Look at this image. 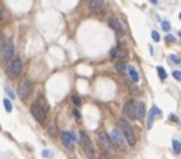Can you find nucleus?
Wrapping results in <instances>:
<instances>
[{"instance_id": "nucleus-21", "label": "nucleus", "mask_w": 181, "mask_h": 159, "mask_svg": "<svg viewBox=\"0 0 181 159\" xmlns=\"http://www.w3.org/2000/svg\"><path fill=\"white\" fill-rule=\"evenodd\" d=\"M169 58L171 60V62H174V63H176V65H179V63L181 62V58H180L177 55H174V54H171V55L169 56Z\"/></svg>"}, {"instance_id": "nucleus-4", "label": "nucleus", "mask_w": 181, "mask_h": 159, "mask_svg": "<svg viewBox=\"0 0 181 159\" xmlns=\"http://www.w3.org/2000/svg\"><path fill=\"white\" fill-rule=\"evenodd\" d=\"M21 67H22V63L20 57H15L11 60L9 67H7V75H9L10 78H16L19 76V73L21 72Z\"/></svg>"}, {"instance_id": "nucleus-30", "label": "nucleus", "mask_w": 181, "mask_h": 159, "mask_svg": "<svg viewBox=\"0 0 181 159\" xmlns=\"http://www.w3.org/2000/svg\"><path fill=\"white\" fill-rule=\"evenodd\" d=\"M165 39H166V41H168V43H174V41H175V37L172 36V35H168Z\"/></svg>"}, {"instance_id": "nucleus-26", "label": "nucleus", "mask_w": 181, "mask_h": 159, "mask_svg": "<svg viewBox=\"0 0 181 159\" xmlns=\"http://www.w3.org/2000/svg\"><path fill=\"white\" fill-rule=\"evenodd\" d=\"M151 37H153V40L155 41V43H159L160 41V35H159L158 31H151Z\"/></svg>"}, {"instance_id": "nucleus-6", "label": "nucleus", "mask_w": 181, "mask_h": 159, "mask_svg": "<svg viewBox=\"0 0 181 159\" xmlns=\"http://www.w3.org/2000/svg\"><path fill=\"white\" fill-rule=\"evenodd\" d=\"M13 55H14V43L13 41H7L6 45L0 51V62L9 61L13 57Z\"/></svg>"}, {"instance_id": "nucleus-32", "label": "nucleus", "mask_w": 181, "mask_h": 159, "mask_svg": "<svg viewBox=\"0 0 181 159\" xmlns=\"http://www.w3.org/2000/svg\"><path fill=\"white\" fill-rule=\"evenodd\" d=\"M75 114H76V117H78V118H79V117H81V116H79V113H78V112H77L76 110H75Z\"/></svg>"}, {"instance_id": "nucleus-17", "label": "nucleus", "mask_w": 181, "mask_h": 159, "mask_svg": "<svg viewBox=\"0 0 181 159\" xmlns=\"http://www.w3.org/2000/svg\"><path fill=\"white\" fill-rule=\"evenodd\" d=\"M172 149H174V153L175 154H180V152H181V143L177 139L172 140Z\"/></svg>"}, {"instance_id": "nucleus-27", "label": "nucleus", "mask_w": 181, "mask_h": 159, "mask_svg": "<svg viewBox=\"0 0 181 159\" xmlns=\"http://www.w3.org/2000/svg\"><path fill=\"white\" fill-rule=\"evenodd\" d=\"M172 76L175 77V80H177V81H181V71H174L172 72Z\"/></svg>"}, {"instance_id": "nucleus-12", "label": "nucleus", "mask_w": 181, "mask_h": 159, "mask_svg": "<svg viewBox=\"0 0 181 159\" xmlns=\"http://www.w3.org/2000/svg\"><path fill=\"white\" fill-rule=\"evenodd\" d=\"M145 114V105L143 102L136 103V108H135V118L136 119H142Z\"/></svg>"}, {"instance_id": "nucleus-8", "label": "nucleus", "mask_w": 181, "mask_h": 159, "mask_svg": "<svg viewBox=\"0 0 181 159\" xmlns=\"http://www.w3.org/2000/svg\"><path fill=\"white\" fill-rule=\"evenodd\" d=\"M18 92H19V96L22 99H25L31 92V82L26 78L21 80L19 83V87H18Z\"/></svg>"}, {"instance_id": "nucleus-2", "label": "nucleus", "mask_w": 181, "mask_h": 159, "mask_svg": "<svg viewBox=\"0 0 181 159\" xmlns=\"http://www.w3.org/2000/svg\"><path fill=\"white\" fill-rule=\"evenodd\" d=\"M119 127H120V131L123 133V136H124L125 140L128 142L129 146H134L135 144V136H134V132H133V128H131V125L125 121V119H120L119 122Z\"/></svg>"}, {"instance_id": "nucleus-31", "label": "nucleus", "mask_w": 181, "mask_h": 159, "mask_svg": "<svg viewBox=\"0 0 181 159\" xmlns=\"http://www.w3.org/2000/svg\"><path fill=\"white\" fill-rule=\"evenodd\" d=\"M170 119L171 121H174V122H176V123H179L180 121H179V118H177V117L175 116V114H170Z\"/></svg>"}, {"instance_id": "nucleus-3", "label": "nucleus", "mask_w": 181, "mask_h": 159, "mask_svg": "<svg viewBox=\"0 0 181 159\" xmlns=\"http://www.w3.org/2000/svg\"><path fill=\"white\" fill-rule=\"evenodd\" d=\"M98 143H99V146L105 150L107 153H109V154L116 153V147H114V143L112 142L111 137L107 134L105 132H101L99 134H98Z\"/></svg>"}, {"instance_id": "nucleus-15", "label": "nucleus", "mask_w": 181, "mask_h": 159, "mask_svg": "<svg viewBox=\"0 0 181 159\" xmlns=\"http://www.w3.org/2000/svg\"><path fill=\"white\" fill-rule=\"evenodd\" d=\"M88 6L92 10H101L104 7V3L102 1V0H92V1L88 3Z\"/></svg>"}, {"instance_id": "nucleus-33", "label": "nucleus", "mask_w": 181, "mask_h": 159, "mask_svg": "<svg viewBox=\"0 0 181 159\" xmlns=\"http://www.w3.org/2000/svg\"><path fill=\"white\" fill-rule=\"evenodd\" d=\"M3 20V13H1V10H0V21Z\"/></svg>"}, {"instance_id": "nucleus-14", "label": "nucleus", "mask_w": 181, "mask_h": 159, "mask_svg": "<svg viewBox=\"0 0 181 159\" xmlns=\"http://www.w3.org/2000/svg\"><path fill=\"white\" fill-rule=\"evenodd\" d=\"M127 70H128V73H129L131 81H133V82H138V81H139V73H138V71L135 70L134 66L129 65L128 67H127Z\"/></svg>"}, {"instance_id": "nucleus-11", "label": "nucleus", "mask_w": 181, "mask_h": 159, "mask_svg": "<svg viewBox=\"0 0 181 159\" xmlns=\"http://www.w3.org/2000/svg\"><path fill=\"white\" fill-rule=\"evenodd\" d=\"M156 116H161V111L156 106H154V107H151V110L149 111V116H148V128L149 129L153 127V123H154V119Z\"/></svg>"}, {"instance_id": "nucleus-22", "label": "nucleus", "mask_w": 181, "mask_h": 159, "mask_svg": "<svg viewBox=\"0 0 181 159\" xmlns=\"http://www.w3.org/2000/svg\"><path fill=\"white\" fill-rule=\"evenodd\" d=\"M47 132L50 133L51 136H55V134H56V125H55V122H52L51 125H48V127H47Z\"/></svg>"}, {"instance_id": "nucleus-9", "label": "nucleus", "mask_w": 181, "mask_h": 159, "mask_svg": "<svg viewBox=\"0 0 181 159\" xmlns=\"http://www.w3.org/2000/svg\"><path fill=\"white\" fill-rule=\"evenodd\" d=\"M109 137H111L112 142H113V143L116 144V146H119V147L124 146V136H123V133H122L120 129H118V128L112 129Z\"/></svg>"}, {"instance_id": "nucleus-25", "label": "nucleus", "mask_w": 181, "mask_h": 159, "mask_svg": "<svg viewBox=\"0 0 181 159\" xmlns=\"http://www.w3.org/2000/svg\"><path fill=\"white\" fill-rule=\"evenodd\" d=\"M72 102L75 103L76 106H81V103H82L81 97H79V96H77V95H73V96H72Z\"/></svg>"}, {"instance_id": "nucleus-13", "label": "nucleus", "mask_w": 181, "mask_h": 159, "mask_svg": "<svg viewBox=\"0 0 181 159\" xmlns=\"http://www.w3.org/2000/svg\"><path fill=\"white\" fill-rule=\"evenodd\" d=\"M111 56L113 58H118V60H120V58H124L127 56V52L124 51V50H120V49H113V50H111Z\"/></svg>"}, {"instance_id": "nucleus-23", "label": "nucleus", "mask_w": 181, "mask_h": 159, "mask_svg": "<svg viewBox=\"0 0 181 159\" xmlns=\"http://www.w3.org/2000/svg\"><path fill=\"white\" fill-rule=\"evenodd\" d=\"M5 45H6V43H5V35H4V32L0 31V51H1L3 47Z\"/></svg>"}, {"instance_id": "nucleus-16", "label": "nucleus", "mask_w": 181, "mask_h": 159, "mask_svg": "<svg viewBox=\"0 0 181 159\" xmlns=\"http://www.w3.org/2000/svg\"><path fill=\"white\" fill-rule=\"evenodd\" d=\"M109 26H111L113 30L118 31V32H122V31H123V28H122V25H120V22H119V20H118L117 18H112V19L109 20Z\"/></svg>"}, {"instance_id": "nucleus-1", "label": "nucleus", "mask_w": 181, "mask_h": 159, "mask_svg": "<svg viewBox=\"0 0 181 159\" xmlns=\"http://www.w3.org/2000/svg\"><path fill=\"white\" fill-rule=\"evenodd\" d=\"M79 144L81 147L83 148L86 155L88 157V159H97V154H96V150L93 148V144H92V140L88 137V134L86 132H81L79 133Z\"/></svg>"}, {"instance_id": "nucleus-18", "label": "nucleus", "mask_w": 181, "mask_h": 159, "mask_svg": "<svg viewBox=\"0 0 181 159\" xmlns=\"http://www.w3.org/2000/svg\"><path fill=\"white\" fill-rule=\"evenodd\" d=\"M158 73H159V77L161 78V80H166V77H168V73H166V71H165V69L162 67V66H158Z\"/></svg>"}, {"instance_id": "nucleus-7", "label": "nucleus", "mask_w": 181, "mask_h": 159, "mask_svg": "<svg viewBox=\"0 0 181 159\" xmlns=\"http://www.w3.org/2000/svg\"><path fill=\"white\" fill-rule=\"evenodd\" d=\"M61 142H62V144L65 146L66 149L72 150L73 148H75L76 138L73 137V134L70 133V132H62L61 133Z\"/></svg>"}, {"instance_id": "nucleus-28", "label": "nucleus", "mask_w": 181, "mask_h": 159, "mask_svg": "<svg viewBox=\"0 0 181 159\" xmlns=\"http://www.w3.org/2000/svg\"><path fill=\"white\" fill-rule=\"evenodd\" d=\"M42 157L44 158H48V157H52V153L50 152L48 149H45V150H42Z\"/></svg>"}, {"instance_id": "nucleus-35", "label": "nucleus", "mask_w": 181, "mask_h": 159, "mask_svg": "<svg viewBox=\"0 0 181 159\" xmlns=\"http://www.w3.org/2000/svg\"><path fill=\"white\" fill-rule=\"evenodd\" d=\"M179 34H180V35H181V30H180V31H179Z\"/></svg>"}, {"instance_id": "nucleus-5", "label": "nucleus", "mask_w": 181, "mask_h": 159, "mask_svg": "<svg viewBox=\"0 0 181 159\" xmlns=\"http://www.w3.org/2000/svg\"><path fill=\"white\" fill-rule=\"evenodd\" d=\"M30 112L31 114L34 116V118L40 122V123H44V121L46 119V112L44 110V107L39 105V103H34V105H31L30 107Z\"/></svg>"}, {"instance_id": "nucleus-20", "label": "nucleus", "mask_w": 181, "mask_h": 159, "mask_svg": "<svg viewBox=\"0 0 181 159\" xmlns=\"http://www.w3.org/2000/svg\"><path fill=\"white\" fill-rule=\"evenodd\" d=\"M4 106H5V110L7 112H11L13 111V105H11V102L7 98H4Z\"/></svg>"}, {"instance_id": "nucleus-29", "label": "nucleus", "mask_w": 181, "mask_h": 159, "mask_svg": "<svg viewBox=\"0 0 181 159\" xmlns=\"http://www.w3.org/2000/svg\"><path fill=\"white\" fill-rule=\"evenodd\" d=\"M5 92H6V93H7V95H9V96H10V98H11V99H14V97H15V96H14V93H13V91H11L10 88H5Z\"/></svg>"}, {"instance_id": "nucleus-10", "label": "nucleus", "mask_w": 181, "mask_h": 159, "mask_svg": "<svg viewBox=\"0 0 181 159\" xmlns=\"http://www.w3.org/2000/svg\"><path fill=\"white\" fill-rule=\"evenodd\" d=\"M135 108H136V103L134 101H128L124 107H123V113H124L128 118L134 119L135 118Z\"/></svg>"}, {"instance_id": "nucleus-19", "label": "nucleus", "mask_w": 181, "mask_h": 159, "mask_svg": "<svg viewBox=\"0 0 181 159\" xmlns=\"http://www.w3.org/2000/svg\"><path fill=\"white\" fill-rule=\"evenodd\" d=\"M116 69H117V71H118L119 73H124L125 70H127V65H125L124 62H117Z\"/></svg>"}, {"instance_id": "nucleus-34", "label": "nucleus", "mask_w": 181, "mask_h": 159, "mask_svg": "<svg viewBox=\"0 0 181 159\" xmlns=\"http://www.w3.org/2000/svg\"><path fill=\"white\" fill-rule=\"evenodd\" d=\"M179 16H180V20H181V13H180V15H179Z\"/></svg>"}, {"instance_id": "nucleus-24", "label": "nucleus", "mask_w": 181, "mask_h": 159, "mask_svg": "<svg viewBox=\"0 0 181 159\" xmlns=\"http://www.w3.org/2000/svg\"><path fill=\"white\" fill-rule=\"evenodd\" d=\"M161 28H162V30L164 31H170V29H171V25H170V22L169 21H162L161 22Z\"/></svg>"}]
</instances>
